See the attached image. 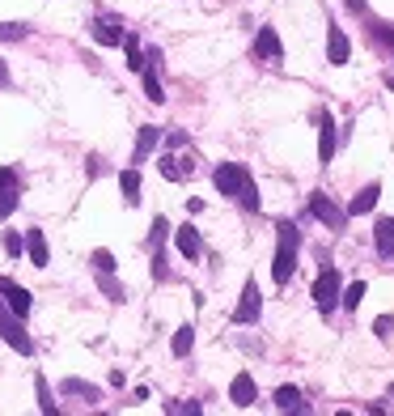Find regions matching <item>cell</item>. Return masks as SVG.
Returning a JSON list of instances; mask_svg holds the SVG:
<instances>
[{
  "label": "cell",
  "instance_id": "18",
  "mask_svg": "<svg viewBox=\"0 0 394 416\" xmlns=\"http://www.w3.org/2000/svg\"><path fill=\"white\" fill-rule=\"evenodd\" d=\"M335 157V119L331 115H323V132H318V162L327 166Z\"/></svg>",
  "mask_w": 394,
  "mask_h": 416
},
{
  "label": "cell",
  "instance_id": "1",
  "mask_svg": "<svg viewBox=\"0 0 394 416\" xmlns=\"http://www.w3.org/2000/svg\"><path fill=\"white\" fill-rule=\"evenodd\" d=\"M280 242H276V259H272V281L276 285H289L293 272H297V225L293 221H280Z\"/></svg>",
  "mask_w": 394,
  "mask_h": 416
},
{
  "label": "cell",
  "instance_id": "16",
  "mask_svg": "<svg viewBox=\"0 0 394 416\" xmlns=\"http://www.w3.org/2000/svg\"><path fill=\"white\" fill-rule=\"evenodd\" d=\"M373 242H378V255L382 259H394V217H382L373 225Z\"/></svg>",
  "mask_w": 394,
  "mask_h": 416
},
{
  "label": "cell",
  "instance_id": "30",
  "mask_svg": "<svg viewBox=\"0 0 394 416\" xmlns=\"http://www.w3.org/2000/svg\"><path fill=\"white\" fill-rule=\"evenodd\" d=\"M21 251H25V238L13 234V230H4V255H21Z\"/></svg>",
  "mask_w": 394,
  "mask_h": 416
},
{
  "label": "cell",
  "instance_id": "4",
  "mask_svg": "<svg viewBox=\"0 0 394 416\" xmlns=\"http://www.w3.org/2000/svg\"><path fill=\"white\" fill-rule=\"evenodd\" d=\"M246 166H238V162H221L216 166V174H212V183H216V191L221 196H238L242 191V183H246Z\"/></svg>",
  "mask_w": 394,
  "mask_h": 416
},
{
  "label": "cell",
  "instance_id": "32",
  "mask_svg": "<svg viewBox=\"0 0 394 416\" xmlns=\"http://www.w3.org/2000/svg\"><path fill=\"white\" fill-rule=\"evenodd\" d=\"M102 293H106L110 302H123V289H119V285H115V281H110L106 272H102Z\"/></svg>",
  "mask_w": 394,
  "mask_h": 416
},
{
  "label": "cell",
  "instance_id": "27",
  "mask_svg": "<svg viewBox=\"0 0 394 416\" xmlns=\"http://www.w3.org/2000/svg\"><path fill=\"white\" fill-rule=\"evenodd\" d=\"M34 391H38V408H42V412H55V400H51V387H47L42 374L34 378Z\"/></svg>",
  "mask_w": 394,
  "mask_h": 416
},
{
  "label": "cell",
  "instance_id": "21",
  "mask_svg": "<svg viewBox=\"0 0 394 416\" xmlns=\"http://www.w3.org/2000/svg\"><path fill=\"white\" fill-rule=\"evenodd\" d=\"M191 344H195V327H191V323H182V327L174 332L170 349H174V357H187V353H191Z\"/></svg>",
  "mask_w": 394,
  "mask_h": 416
},
{
  "label": "cell",
  "instance_id": "35",
  "mask_svg": "<svg viewBox=\"0 0 394 416\" xmlns=\"http://www.w3.org/2000/svg\"><path fill=\"white\" fill-rule=\"evenodd\" d=\"M344 4H348L352 13H365V0H344Z\"/></svg>",
  "mask_w": 394,
  "mask_h": 416
},
{
  "label": "cell",
  "instance_id": "31",
  "mask_svg": "<svg viewBox=\"0 0 394 416\" xmlns=\"http://www.w3.org/2000/svg\"><path fill=\"white\" fill-rule=\"evenodd\" d=\"M93 268L98 272H115V255L110 251H93Z\"/></svg>",
  "mask_w": 394,
  "mask_h": 416
},
{
  "label": "cell",
  "instance_id": "13",
  "mask_svg": "<svg viewBox=\"0 0 394 416\" xmlns=\"http://www.w3.org/2000/svg\"><path fill=\"white\" fill-rule=\"evenodd\" d=\"M174 242H178V251H182V259H199V255H204V242H199V230H191V225H182V230H174Z\"/></svg>",
  "mask_w": 394,
  "mask_h": 416
},
{
  "label": "cell",
  "instance_id": "23",
  "mask_svg": "<svg viewBox=\"0 0 394 416\" xmlns=\"http://www.w3.org/2000/svg\"><path fill=\"white\" fill-rule=\"evenodd\" d=\"M123 47H127V68H136V72H144V51H140V43H136V34H123Z\"/></svg>",
  "mask_w": 394,
  "mask_h": 416
},
{
  "label": "cell",
  "instance_id": "26",
  "mask_svg": "<svg viewBox=\"0 0 394 416\" xmlns=\"http://www.w3.org/2000/svg\"><path fill=\"white\" fill-rule=\"evenodd\" d=\"M59 391H64V395H85V400H98V387H89V383H81V378H68Z\"/></svg>",
  "mask_w": 394,
  "mask_h": 416
},
{
  "label": "cell",
  "instance_id": "7",
  "mask_svg": "<svg viewBox=\"0 0 394 416\" xmlns=\"http://www.w3.org/2000/svg\"><path fill=\"white\" fill-rule=\"evenodd\" d=\"M0 298H4V306H8L17 319H25V315H30V306H34V302H30V289L13 285V281H4V276H0Z\"/></svg>",
  "mask_w": 394,
  "mask_h": 416
},
{
  "label": "cell",
  "instance_id": "34",
  "mask_svg": "<svg viewBox=\"0 0 394 416\" xmlns=\"http://www.w3.org/2000/svg\"><path fill=\"white\" fill-rule=\"evenodd\" d=\"M373 332H378V336H390V332H394V319H390V315H382V319L373 323Z\"/></svg>",
  "mask_w": 394,
  "mask_h": 416
},
{
  "label": "cell",
  "instance_id": "37",
  "mask_svg": "<svg viewBox=\"0 0 394 416\" xmlns=\"http://www.w3.org/2000/svg\"><path fill=\"white\" fill-rule=\"evenodd\" d=\"M386 85H390V94H394V72H386Z\"/></svg>",
  "mask_w": 394,
  "mask_h": 416
},
{
  "label": "cell",
  "instance_id": "2",
  "mask_svg": "<svg viewBox=\"0 0 394 416\" xmlns=\"http://www.w3.org/2000/svg\"><path fill=\"white\" fill-rule=\"evenodd\" d=\"M0 336H4V344H8V349H17L21 357H30V353H34V340L21 332V319L4 306V298H0Z\"/></svg>",
  "mask_w": 394,
  "mask_h": 416
},
{
  "label": "cell",
  "instance_id": "12",
  "mask_svg": "<svg viewBox=\"0 0 394 416\" xmlns=\"http://www.w3.org/2000/svg\"><path fill=\"white\" fill-rule=\"evenodd\" d=\"M378 200H382V187H378V183H369V187H361V191L352 196L348 213H352V217H361V213H373V208H378Z\"/></svg>",
  "mask_w": 394,
  "mask_h": 416
},
{
  "label": "cell",
  "instance_id": "33",
  "mask_svg": "<svg viewBox=\"0 0 394 416\" xmlns=\"http://www.w3.org/2000/svg\"><path fill=\"white\" fill-rule=\"evenodd\" d=\"M30 30L25 26H0V38H25Z\"/></svg>",
  "mask_w": 394,
  "mask_h": 416
},
{
  "label": "cell",
  "instance_id": "28",
  "mask_svg": "<svg viewBox=\"0 0 394 416\" xmlns=\"http://www.w3.org/2000/svg\"><path fill=\"white\" fill-rule=\"evenodd\" d=\"M157 170H161L170 183H178V179H182V166H178V157H161V162H157Z\"/></svg>",
  "mask_w": 394,
  "mask_h": 416
},
{
  "label": "cell",
  "instance_id": "8",
  "mask_svg": "<svg viewBox=\"0 0 394 416\" xmlns=\"http://www.w3.org/2000/svg\"><path fill=\"white\" fill-rule=\"evenodd\" d=\"M310 213H314L323 225H331V230H340V225L348 221V213H340V208H335V204H331L323 191H314V196H310Z\"/></svg>",
  "mask_w": 394,
  "mask_h": 416
},
{
  "label": "cell",
  "instance_id": "6",
  "mask_svg": "<svg viewBox=\"0 0 394 416\" xmlns=\"http://www.w3.org/2000/svg\"><path fill=\"white\" fill-rule=\"evenodd\" d=\"M255 55H259V60H272V64H280V60H284V43H280V34H276L272 26H259Z\"/></svg>",
  "mask_w": 394,
  "mask_h": 416
},
{
  "label": "cell",
  "instance_id": "3",
  "mask_svg": "<svg viewBox=\"0 0 394 416\" xmlns=\"http://www.w3.org/2000/svg\"><path fill=\"white\" fill-rule=\"evenodd\" d=\"M314 306H318L323 315H331V310L340 306V272H335V268H323V272H318V281H314Z\"/></svg>",
  "mask_w": 394,
  "mask_h": 416
},
{
  "label": "cell",
  "instance_id": "20",
  "mask_svg": "<svg viewBox=\"0 0 394 416\" xmlns=\"http://www.w3.org/2000/svg\"><path fill=\"white\" fill-rule=\"evenodd\" d=\"M276 408H280V412H306L301 391H297V387H280V391H276Z\"/></svg>",
  "mask_w": 394,
  "mask_h": 416
},
{
  "label": "cell",
  "instance_id": "19",
  "mask_svg": "<svg viewBox=\"0 0 394 416\" xmlns=\"http://www.w3.org/2000/svg\"><path fill=\"white\" fill-rule=\"evenodd\" d=\"M119 191L127 204H140V170H123L119 174Z\"/></svg>",
  "mask_w": 394,
  "mask_h": 416
},
{
  "label": "cell",
  "instance_id": "14",
  "mask_svg": "<svg viewBox=\"0 0 394 416\" xmlns=\"http://www.w3.org/2000/svg\"><path fill=\"white\" fill-rule=\"evenodd\" d=\"M25 255H30V264H34V268H47V264H51V251H47L42 230H30V234H25Z\"/></svg>",
  "mask_w": 394,
  "mask_h": 416
},
{
  "label": "cell",
  "instance_id": "10",
  "mask_svg": "<svg viewBox=\"0 0 394 416\" xmlns=\"http://www.w3.org/2000/svg\"><path fill=\"white\" fill-rule=\"evenodd\" d=\"M93 38H98L102 47L123 43V21H119V17H98V21H93Z\"/></svg>",
  "mask_w": 394,
  "mask_h": 416
},
{
  "label": "cell",
  "instance_id": "15",
  "mask_svg": "<svg viewBox=\"0 0 394 416\" xmlns=\"http://www.w3.org/2000/svg\"><path fill=\"white\" fill-rule=\"evenodd\" d=\"M229 400H233L238 408H250V404L259 400V395H255V378H250L246 370H242V374L233 378V387H229Z\"/></svg>",
  "mask_w": 394,
  "mask_h": 416
},
{
  "label": "cell",
  "instance_id": "29",
  "mask_svg": "<svg viewBox=\"0 0 394 416\" xmlns=\"http://www.w3.org/2000/svg\"><path fill=\"white\" fill-rule=\"evenodd\" d=\"M166 234H170V221H166V217H157V221H153V234H149V242H153V247L161 251V242H166Z\"/></svg>",
  "mask_w": 394,
  "mask_h": 416
},
{
  "label": "cell",
  "instance_id": "22",
  "mask_svg": "<svg viewBox=\"0 0 394 416\" xmlns=\"http://www.w3.org/2000/svg\"><path fill=\"white\" fill-rule=\"evenodd\" d=\"M365 293H369V285H365V281H357V285H348V289L340 293V306H348V310H357V306L365 302Z\"/></svg>",
  "mask_w": 394,
  "mask_h": 416
},
{
  "label": "cell",
  "instance_id": "5",
  "mask_svg": "<svg viewBox=\"0 0 394 416\" xmlns=\"http://www.w3.org/2000/svg\"><path fill=\"white\" fill-rule=\"evenodd\" d=\"M259 310H263L259 281H246V285H242V302H238V310H233V323H259Z\"/></svg>",
  "mask_w": 394,
  "mask_h": 416
},
{
  "label": "cell",
  "instance_id": "9",
  "mask_svg": "<svg viewBox=\"0 0 394 416\" xmlns=\"http://www.w3.org/2000/svg\"><path fill=\"white\" fill-rule=\"evenodd\" d=\"M327 47H331V64H335V68H344V64L352 60V43H348V34H344L340 26L327 30Z\"/></svg>",
  "mask_w": 394,
  "mask_h": 416
},
{
  "label": "cell",
  "instance_id": "38",
  "mask_svg": "<svg viewBox=\"0 0 394 416\" xmlns=\"http://www.w3.org/2000/svg\"><path fill=\"white\" fill-rule=\"evenodd\" d=\"M390 400H394V383H390Z\"/></svg>",
  "mask_w": 394,
  "mask_h": 416
},
{
  "label": "cell",
  "instance_id": "17",
  "mask_svg": "<svg viewBox=\"0 0 394 416\" xmlns=\"http://www.w3.org/2000/svg\"><path fill=\"white\" fill-rule=\"evenodd\" d=\"M157 140H161V128L144 123V128H140V136H136V153H132V162H144V157L157 149Z\"/></svg>",
  "mask_w": 394,
  "mask_h": 416
},
{
  "label": "cell",
  "instance_id": "36",
  "mask_svg": "<svg viewBox=\"0 0 394 416\" xmlns=\"http://www.w3.org/2000/svg\"><path fill=\"white\" fill-rule=\"evenodd\" d=\"M0 85H8V64L0 60Z\"/></svg>",
  "mask_w": 394,
  "mask_h": 416
},
{
  "label": "cell",
  "instance_id": "25",
  "mask_svg": "<svg viewBox=\"0 0 394 416\" xmlns=\"http://www.w3.org/2000/svg\"><path fill=\"white\" fill-rule=\"evenodd\" d=\"M238 200H242V208H250V213H259V187H255V179L246 174V183H242V191H238Z\"/></svg>",
  "mask_w": 394,
  "mask_h": 416
},
{
  "label": "cell",
  "instance_id": "24",
  "mask_svg": "<svg viewBox=\"0 0 394 416\" xmlns=\"http://www.w3.org/2000/svg\"><path fill=\"white\" fill-rule=\"evenodd\" d=\"M144 98H149V102H157V106L166 102V89H161V81H157V72H153V68H144Z\"/></svg>",
  "mask_w": 394,
  "mask_h": 416
},
{
  "label": "cell",
  "instance_id": "11",
  "mask_svg": "<svg viewBox=\"0 0 394 416\" xmlns=\"http://www.w3.org/2000/svg\"><path fill=\"white\" fill-rule=\"evenodd\" d=\"M13 208H17V174L0 166V217H8Z\"/></svg>",
  "mask_w": 394,
  "mask_h": 416
}]
</instances>
